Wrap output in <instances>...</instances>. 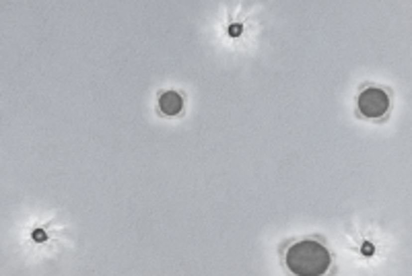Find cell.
<instances>
[{
  "mask_svg": "<svg viewBox=\"0 0 412 276\" xmlns=\"http://www.w3.org/2000/svg\"><path fill=\"white\" fill-rule=\"evenodd\" d=\"M357 107L365 118H371V120L384 118L390 111V95L388 91L377 89V87H367V89L359 93Z\"/></svg>",
  "mask_w": 412,
  "mask_h": 276,
  "instance_id": "2",
  "label": "cell"
},
{
  "mask_svg": "<svg viewBox=\"0 0 412 276\" xmlns=\"http://www.w3.org/2000/svg\"><path fill=\"white\" fill-rule=\"evenodd\" d=\"M285 264L293 274L319 276L328 272L332 264V256L326 250V245H321L319 241L303 239V241L289 245V250L285 254Z\"/></svg>",
  "mask_w": 412,
  "mask_h": 276,
  "instance_id": "1",
  "label": "cell"
},
{
  "mask_svg": "<svg viewBox=\"0 0 412 276\" xmlns=\"http://www.w3.org/2000/svg\"><path fill=\"white\" fill-rule=\"evenodd\" d=\"M241 31H243V27H241L239 23H233V25L229 27V35H231V37H239Z\"/></svg>",
  "mask_w": 412,
  "mask_h": 276,
  "instance_id": "4",
  "label": "cell"
},
{
  "mask_svg": "<svg viewBox=\"0 0 412 276\" xmlns=\"http://www.w3.org/2000/svg\"><path fill=\"white\" fill-rule=\"evenodd\" d=\"M361 252H363V256H367V258H369V256H373V254H375V248H373V245H371L369 241H365V243H363V250H361Z\"/></svg>",
  "mask_w": 412,
  "mask_h": 276,
  "instance_id": "6",
  "label": "cell"
},
{
  "mask_svg": "<svg viewBox=\"0 0 412 276\" xmlns=\"http://www.w3.org/2000/svg\"><path fill=\"white\" fill-rule=\"evenodd\" d=\"M159 109L165 115H178L184 109V99L178 91H165L159 97Z\"/></svg>",
  "mask_w": 412,
  "mask_h": 276,
  "instance_id": "3",
  "label": "cell"
},
{
  "mask_svg": "<svg viewBox=\"0 0 412 276\" xmlns=\"http://www.w3.org/2000/svg\"><path fill=\"white\" fill-rule=\"evenodd\" d=\"M33 239H35L37 243H43V241H46V239H48V235H46V231H41V229H35V231H33Z\"/></svg>",
  "mask_w": 412,
  "mask_h": 276,
  "instance_id": "5",
  "label": "cell"
}]
</instances>
